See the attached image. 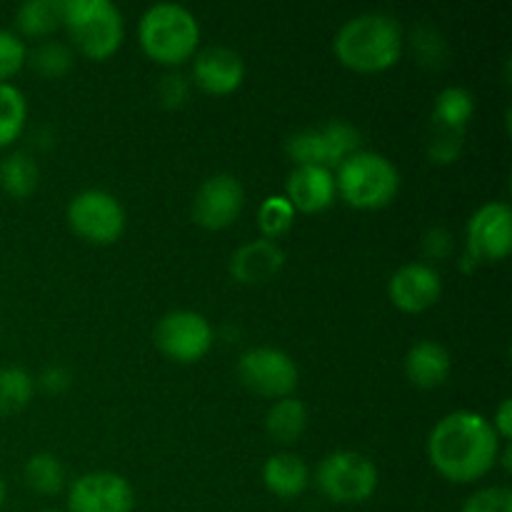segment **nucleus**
<instances>
[{
    "mask_svg": "<svg viewBox=\"0 0 512 512\" xmlns=\"http://www.w3.org/2000/svg\"><path fill=\"white\" fill-rule=\"evenodd\" d=\"M38 512H63V510H38Z\"/></svg>",
    "mask_w": 512,
    "mask_h": 512,
    "instance_id": "obj_38",
    "label": "nucleus"
},
{
    "mask_svg": "<svg viewBox=\"0 0 512 512\" xmlns=\"http://www.w3.org/2000/svg\"><path fill=\"white\" fill-rule=\"evenodd\" d=\"M475 113V98L463 85H448L438 93L433 103V128L460 130L465 133V125Z\"/></svg>",
    "mask_w": 512,
    "mask_h": 512,
    "instance_id": "obj_21",
    "label": "nucleus"
},
{
    "mask_svg": "<svg viewBox=\"0 0 512 512\" xmlns=\"http://www.w3.org/2000/svg\"><path fill=\"white\" fill-rule=\"evenodd\" d=\"M490 425H493V430L498 433V438L503 440V443H508L512 433V400L510 398L500 400L498 410H495V418L490 420Z\"/></svg>",
    "mask_w": 512,
    "mask_h": 512,
    "instance_id": "obj_36",
    "label": "nucleus"
},
{
    "mask_svg": "<svg viewBox=\"0 0 512 512\" xmlns=\"http://www.w3.org/2000/svg\"><path fill=\"white\" fill-rule=\"evenodd\" d=\"M512 250V210L505 200H490L480 205L468 220L465 230V260H490L508 258Z\"/></svg>",
    "mask_w": 512,
    "mask_h": 512,
    "instance_id": "obj_11",
    "label": "nucleus"
},
{
    "mask_svg": "<svg viewBox=\"0 0 512 512\" xmlns=\"http://www.w3.org/2000/svg\"><path fill=\"white\" fill-rule=\"evenodd\" d=\"M245 190L233 173H215L203 180L193 198L195 223L208 230L228 228L243 210Z\"/></svg>",
    "mask_w": 512,
    "mask_h": 512,
    "instance_id": "obj_13",
    "label": "nucleus"
},
{
    "mask_svg": "<svg viewBox=\"0 0 512 512\" xmlns=\"http://www.w3.org/2000/svg\"><path fill=\"white\" fill-rule=\"evenodd\" d=\"M413 50L418 60L428 68H443L448 58V45L445 38L433 28V25H418L413 30Z\"/></svg>",
    "mask_w": 512,
    "mask_h": 512,
    "instance_id": "obj_29",
    "label": "nucleus"
},
{
    "mask_svg": "<svg viewBox=\"0 0 512 512\" xmlns=\"http://www.w3.org/2000/svg\"><path fill=\"white\" fill-rule=\"evenodd\" d=\"M138 40L158 63L180 65L198 50L200 23L183 3L163 0L143 10L138 20Z\"/></svg>",
    "mask_w": 512,
    "mask_h": 512,
    "instance_id": "obj_3",
    "label": "nucleus"
},
{
    "mask_svg": "<svg viewBox=\"0 0 512 512\" xmlns=\"http://www.w3.org/2000/svg\"><path fill=\"white\" fill-rule=\"evenodd\" d=\"M378 468L358 450H335L318 463L315 483L320 493L340 505H358L378 490Z\"/></svg>",
    "mask_w": 512,
    "mask_h": 512,
    "instance_id": "obj_6",
    "label": "nucleus"
},
{
    "mask_svg": "<svg viewBox=\"0 0 512 512\" xmlns=\"http://www.w3.org/2000/svg\"><path fill=\"white\" fill-rule=\"evenodd\" d=\"M70 512H133V485L113 470H90L68 490Z\"/></svg>",
    "mask_w": 512,
    "mask_h": 512,
    "instance_id": "obj_12",
    "label": "nucleus"
},
{
    "mask_svg": "<svg viewBox=\"0 0 512 512\" xmlns=\"http://www.w3.org/2000/svg\"><path fill=\"white\" fill-rule=\"evenodd\" d=\"M30 63L45 78H60L73 68V50L63 40H43L30 53Z\"/></svg>",
    "mask_w": 512,
    "mask_h": 512,
    "instance_id": "obj_27",
    "label": "nucleus"
},
{
    "mask_svg": "<svg viewBox=\"0 0 512 512\" xmlns=\"http://www.w3.org/2000/svg\"><path fill=\"white\" fill-rule=\"evenodd\" d=\"M498 433L485 415L455 410L443 415L428 435V458L443 478L473 483L488 475L500 458Z\"/></svg>",
    "mask_w": 512,
    "mask_h": 512,
    "instance_id": "obj_1",
    "label": "nucleus"
},
{
    "mask_svg": "<svg viewBox=\"0 0 512 512\" xmlns=\"http://www.w3.org/2000/svg\"><path fill=\"white\" fill-rule=\"evenodd\" d=\"M63 0H25L15 10V25L28 38H45L60 25Z\"/></svg>",
    "mask_w": 512,
    "mask_h": 512,
    "instance_id": "obj_23",
    "label": "nucleus"
},
{
    "mask_svg": "<svg viewBox=\"0 0 512 512\" xmlns=\"http://www.w3.org/2000/svg\"><path fill=\"white\" fill-rule=\"evenodd\" d=\"M38 383L43 385L48 393H63L70 385V375L63 365H48V368L38 375Z\"/></svg>",
    "mask_w": 512,
    "mask_h": 512,
    "instance_id": "obj_35",
    "label": "nucleus"
},
{
    "mask_svg": "<svg viewBox=\"0 0 512 512\" xmlns=\"http://www.w3.org/2000/svg\"><path fill=\"white\" fill-rule=\"evenodd\" d=\"M155 345L175 363H195L213 348V325L198 310H170L155 325Z\"/></svg>",
    "mask_w": 512,
    "mask_h": 512,
    "instance_id": "obj_9",
    "label": "nucleus"
},
{
    "mask_svg": "<svg viewBox=\"0 0 512 512\" xmlns=\"http://www.w3.org/2000/svg\"><path fill=\"white\" fill-rule=\"evenodd\" d=\"M335 175L325 165H295L285 180V198L295 210L318 213L335 200Z\"/></svg>",
    "mask_w": 512,
    "mask_h": 512,
    "instance_id": "obj_16",
    "label": "nucleus"
},
{
    "mask_svg": "<svg viewBox=\"0 0 512 512\" xmlns=\"http://www.w3.org/2000/svg\"><path fill=\"white\" fill-rule=\"evenodd\" d=\"M450 233L445 228H430L423 238V253L428 258L440 260L450 253Z\"/></svg>",
    "mask_w": 512,
    "mask_h": 512,
    "instance_id": "obj_34",
    "label": "nucleus"
},
{
    "mask_svg": "<svg viewBox=\"0 0 512 512\" xmlns=\"http://www.w3.org/2000/svg\"><path fill=\"white\" fill-rule=\"evenodd\" d=\"M263 483L278 498H295L310 483V468L300 455L275 453L263 465Z\"/></svg>",
    "mask_w": 512,
    "mask_h": 512,
    "instance_id": "obj_19",
    "label": "nucleus"
},
{
    "mask_svg": "<svg viewBox=\"0 0 512 512\" xmlns=\"http://www.w3.org/2000/svg\"><path fill=\"white\" fill-rule=\"evenodd\" d=\"M360 145V130L348 120H328L318 128H303L285 140V153L295 165H325L338 168Z\"/></svg>",
    "mask_w": 512,
    "mask_h": 512,
    "instance_id": "obj_7",
    "label": "nucleus"
},
{
    "mask_svg": "<svg viewBox=\"0 0 512 512\" xmlns=\"http://www.w3.org/2000/svg\"><path fill=\"white\" fill-rule=\"evenodd\" d=\"M35 378L20 365L0 368V415H13L33 400Z\"/></svg>",
    "mask_w": 512,
    "mask_h": 512,
    "instance_id": "obj_24",
    "label": "nucleus"
},
{
    "mask_svg": "<svg viewBox=\"0 0 512 512\" xmlns=\"http://www.w3.org/2000/svg\"><path fill=\"white\" fill-rule=\"evenodd\" d=\"M403 28L398 18L383 10H365L353 15L335 33V55L348 68L360 73H378L390 68L403 55Z\"/></svg>",
    "mask_w": 512,
    "mask_h": 512,
    "instance_id": "obj_2",
    "label": "nucleus"
},
{
    "mask_svg": "<svg viewBox=\"0 0 512 512\" xmlns=\"http://www.w3.org/2000/svg\"><path fill=\"white\" fill-rule=\"evenodd\" d=\"M403 368L410 383L418 385V388H438L448 380L453 358H450L448 348L438 340H418L405 353Z\"/></svg>",
    "mask_w": 512,
    "mask_h": 512,
    "instance_id": "obj_18",
    "label": "nucleus"
},
{
    "mask_svg": "<svg viewBox=\"0 0 512 512\" xmlns=\"http://www.w3.org/2000/svg\"><path fill=\"white\" fill-rule=\"evenodd\" d=\"M443 293L440 273L430 263H405L390 275L388 295L405 313H420L438 303Z\"/></svg>",
    "mask_w": 512,
    "mask_h": 512,
    "instance_id": "obj_14",
    "label": "nucleus"
},
{
    "mask_svg": "<svg viewBox=\"0 0 512 512\" xmlns=\"http://www.w3.org/2000/svg\"><path fill=\"white\" fill-rule=\"evenodd\" d=\"M23 478L40 495H55L65 485V468L58 455L35 453L25 460Z\"/></svg>",
    "mask_w": 512,
    "mask_h": 512,
    "instance_id": "obj_26",
    "label": "nucleus"
},
{
    "mask_svg": "<svg viewBox=\"0 0 512 512\" xmlns=\"http://www.w3.org/2000/svg\"><path fill=\"white\" fill-rule=\"evenodd\" d=\"M68 225L90 243H113L125 230V208L113 193L100 188L80 190L65 210Z\"/></svg>",
    "mask_w": 512,
    "mask_h": 512,
    "instance_id": "obj_8",
    "label": "nucleus"
},
{
    "mask_svg": "<svg viewBox=\"0 0 512 512\" xmlns=\"http://www.w3.org/2000/svg\"><path fill=\"white\" fill-rule=\"evenodd\" d=\"M285 263V253L275 240H248L230 255V275L243 285H260L273 280Z\"/></svg>",
    "mask_w": 512,
    "mask_h": 512,
    "instance_id": "obj_17",
    "label": "nucleus"
},
{
    "mask_svg": "<svg viewBox=\"0 0 512 512\" xmlns=\"http://www.w3.org/2000/svg\"><path fill=\"white\" fill-rule=\"evenodd\" d=\"M28 120V100L13 83H0V148L20 138Z\"/></svg>",
    "mask_w": 512,
    "mask_h": 512,
    "instance_id": "obj_25",
    "label": "nucleus"
},
{
    "mask_svg": "<svg viewBox=\"0 0 512 512\" xmlns=\"http://www.w3.org/2000/svg\"><path fill=\"white\" fill-rule=\"evenodd\" d=\"M460 512H512V493L505 485H490V488L475 490L468 495Z\"/></svg>",
    "mask_w": 512,
    "mask_h": 512,
    "instance_id": "obj_31",
    "label": "nucleus"
},
{
    "mask_svg": "<svg viewBox=\"0 0 512 512\" xmlns=\"http://www.w3.org/2000/svg\"><path fill=\"white\" fill-rule=\"evenodd\" d=\"M308 428V408H305L303 400L293 398H278L265 413V430L273 440L288 445L295 443L300 435Z\"/></svg>",
    "mask_w": 512,
    "mask_h": 512,
    "instance_id": "obj_20",
    "label": "nucleus"
},
{
    "mask_svg": "<svg viewBox=\"0 0 512 512\" xmlns=\"http://www.w3.org/2000/svg\"><path fill=\"white\" fill-rule=\"evenodd\" d=\"M295 208L285 195H268L258 208V225L265 238L275 240L293 228Z\"/></svg>",
    "mask_w": 512,
    "mask_h": 512,
    "instance_id": "obj_28",
    "label": "nucleus"
},
{
    "mask_svg": "<svg viewBox=\"0 0 512 512\" xmlns=\"http://www.w3.org/2000/svg\"><path fill=\"white\" fill-rule=\"evenodd\" d=\"M463 138L465 133L460 130H443V128H433V140H430V158L435 163H453L455 158L463 150Z\"/></svg>",
    "mask_w": 512,
    "mask_h": 512,
    "instance_id": "obj_32",
    "label": "nucleus"
},
{
    "mask_svg": "<svg viewBox=\"0 0 512 512\" xmlns=\"http://www.w3.org/2000/svg\"><path fill=\"white\" fill-rule=\"evenodd\" d=\"M3 503H5V480L0 478V510H3Z\"/></svg>",
    "mask_w": 512,
    "mask_h": 512,
    "instance_id": "obj_37",
    "label": "nucleus"
},
{
    "mask_svg": "<svg viewBox=\"0 0 512 512\" xmlns=\"http://www.w3.org/2000/svg\"><path fill=\"white\" fill-rule=\"evenodd\" d=\"M335 190L353 208L375 210L398 195L400 173L388 155L378 150H355L335 170Z\"/></svg>",
    "mask_w": 512,
    "mask_h": 512,
    "instance_id": "obj_4",
    "label": "nucleus"
},
{
    "mask_svg": "<svg viewBox=\"0 0 512 512\" xmlns=\"http://www.w3.org/2000/svg\"><path fill=\"white\" fill-rule=\"evenodd\" d=\"M238 375L245 388L265 398H288L298 388V365L285 350L258 345L240 355Z\"/></svg>",
    "mask_w": 512,
    "mask_h": 512,
    "instance_id": "obj_10",
    "label": "nucleus"
},
{
    "mask_svg": "<svg viewBox=\"0 0 512 512\" xmlns=\"http://www.w3.org/2000/svg\"><path fill=\"white\" fill-rule=\"evenodd\" d=\"M245 78V60L228 45H208L193 58V80L210 95H228Z\"/></svg>",
    "mask_w": 512,
    "mask_h": 512,
    "instance_id": "obj_15",
    "label": "nucleus"
},
{
    "mask_svg": "<svg viewBox=\"0 0 512 512\" xmlns=\"http://www.w3.org/2000/svg\"><path fill=\"white\" fill-rule=\"evenodd\" d=\"M60 25L83 55L105 60L125 38V20L113 0H63Z\"/></svg>",
    "mask_w": 512,
    "mask_h": 512,
    "instance_id": "obj_5",
    "label": "nucleus"
},
{
    "mask_svg": "<svg viewBox=\"0 0 512 512\" xmlns=\"http://www.w3.org/2000/svg\"><path fill=\"white\" fill-rule=\"evenodd\" d=\"M28 60V48L23 38L8 28H0V83H8Z\"/></svg>",
    "mask_w": 512,
    "mask_h": 512,
    "instance_id": "obj_30",
    "label": "nucleus"
},
{
    "mask_svg": "<svg viewBox=\"0 0 512 512\" xmlns=\"http://www.w3.org/2000/svg\"><path fill=\"white\" fill-rule=\"evenodd\" d=\"M40 168L25 150H13L0 160V188L13 198H28L38 188Z\"/></svg>",
    "mask_w": 512,
    "mask_h": 512,
    "instance_id": "obj_22",
    "label": "nucleus"
},
{
    "mask_svg": "<svg viewBox=\"0 0 512 512\" xmlns=\"http://www.w3.org/2000/svg\"><path fill=\"white\" fill-rule=\"evenodd\" d=\"M158 98L160 103L175 108L188 98V80L180 73H165L158 83Z\"/></svg>",
    "mask_w": 512,
    "mask_h": 512,
    "instance_id": "obj_33",
    "label": "nucleus"
}]
</instances>
